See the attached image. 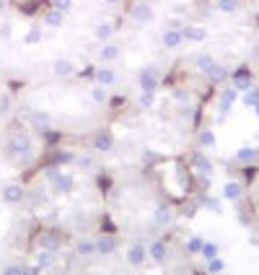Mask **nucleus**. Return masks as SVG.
<instances>
[{
    "instance_id": "nucleus-1",
    "label": "nucleus",
    "mask_w": 259,
    "mask_h": 275,
    "mask_svg": "<svg viewBox=\"0 0 259 275\" xmlns=\"http://www.w3.org/2000/svg\"><path fill=\"white\" fill-rule=\"evenodd\" d=\"M8 156H19L24 164L32 161V138H29L26 130H13L11 132V141H8Z\"/></svg>"
},
{
    "instance_id": "nucleus-2",
    "label": "nucleus",
    "mask_w": 259,
    "mask_h": 275,
    "mask_svg": "<svg viewBox=\"0 0 259 275\" xmlns=\"http://www.w3.org/2000/svg\"><path fill=\"white\" fill-rule=\"evenodd\" d=\"M138 83H140V88H143V91H150V94H153V91L158 88V83H161V73H158V68H156V65L143 68V70H140Z\"/></svg>"
},
{
    "instance_id": "nucleus-3",
    "label": "nucleus",
    "mask_w": 259,
    "mask_h": 275,
    "mask_svg": "<svg viewBox=\"0 0 259 275\" xmlns=\"http://www.w3.org/2000/svg\"><path fill=\"white\" fill-rule=\"evenodd\" d=\"M192 164H194V169L200 177H212V172H215V166H212V161L202 154V151H197V154L192 156Z\"/></svg>"
},
{
    "instance_id": "nucleus-4",
    "label": "nucleus",
    "mask_w": 259,
    "mask_h": 275,
    "mask_svg": "<svg viewBox=\"0 0 259 275\" xmlns=\"http://www.w3.org/2000/svg\"><path fill=\"white\" fill-rule=\"evenodd\" d=\"M132 21H138V24H148V21H153V6L145 3V0H140V3L132 8Z\"/></svg>"
},
{
    "instance_id": "nucleus-5",
    "label": "nucleus",
    "mask_w": 259,
    "mask_h": 275,
    "mask_svg": "<svg viewBox=\"0 0 259 275\" xmlns=\"http://www.w3.org/2000/svg\"><path fill=\"white\" fill-rule=\"evenodd\" d=\"M236 161H241V164H259V148L256 146L236 148Z\"/></svg>"
},
{
    "instance_id": "nucleus-6",
    "label": "nucleus",
    "mask_w": 259,
    "mask_h": 275,
    "mask_svg": "<svg viewBox=\"0 0 259 275\" xmlns=\"http://www.w3.org/2000/svg\"><path fill=\"white\" fill-rule=\"evenodd\" d=\"M181 37H184L187 42H205L207 39V29L187 24V26H181Z\"/></svg>"
},
{
    "instance_id": "nucleus-7",
    "label": "nucleus",
    "mask_w": 259,
    "mask_h": 275,
    "mask_svg": "<svg viewBox=\"0 0 259 275\" xmlns=\"http://www.w3.org/2000/svg\"><path fill=\"white\" fill-rule=\"evenodd\" d=\"M241 195H243V187L238 185V182H225L223 190H220V197H223V200H228V203L241 200Z\"/></svg>"
},
{
    "instance_id": "nucleus-8",
    "label": "nucleus",
    "mask_w": 259,
    "mask_h": 275,
    "mask_svg": "<svg viewBox=\"0 0 259 275\" xmlns=\"http://www.w3.org/2000/svg\"><path fill=\"white\" fill-rule=\"evenodd\" d=\"M215 63H218V60L212 57L210 52H200V55H194V65H197V70L205 73V75L212 70V65H215Z\"/></svg>"
},
{
    "instance_id": "nucleus-9",
    "label": "nucleus",
    "mask_w": 259,
    "mask_h": 275,
    "mask_svg": "<svg viewBox=\"0 0 259 275\" xmlns=\"http://www.w3.org/2000/svg\"><path fill=\"white\" fill-rule=\"evenodd\" d=\"M50 182L55 185V190H57V192H70V190H73V185H75L73 177H70V174H63V172H57Z\"/></svg>"
},
{
    "instance_id": "nucleus-10",
    "label": "nucleus",
    "mask_w": 259,
    "mask_h": 275,
    "mask_svg": "<svg viewBox=\"0 0 259 275\" xmlns=\"http://www.w3.org/2000/svg\"><path fill=\"white\" fill-rule=\"evenodd\" d=\"M145 254H148V249H145V247H140V244H132V247L127 249V262L138 267V265H143V262H145Z\"/></svg>"
},
{
    "instance_id": "nucleus-11",
    "label": "nucleus",
    "mask_w": 259,
    "mask_h": 275,
    "mask_svg": "<svg viewBox=\"0 0 259 275\" xmlns=\"http://www.w3.org/2000/svg\"><path fill=\"white\" fill-rule=\"evenodd\" d=\"M3 200L6 203H21L24 200V187H19V185H6L3 187Z\"/></svg>"
},
{
    "instance_id": "nucleus-12",
    "label": "nucleus",
    "mask_w": 259,
    "mask_h": 275,
    "mask_svg": "<svg viewBox=\"0 0 259 275\" xmlns=\"http://www.w3.org/2000/svg\"><path fill=\"white\" fill-rule=\"evenodd\" d=\"M181 42H184V37H181V29H169V32H163V47L176 50Z\"/></svg>"
},
{
    "instance_id": "nucleus-13",
    "label": "nucleus",
    "mask_w": 259,
    "mask_h": 275,
    "mask_svg": "<svg viewBox=\"0 0 259 275\" xmlns=\"http://www.w3.org/2000/svg\"><path fill=\"white\" fill-rule=\"evenodd\" d=\"M197 143H200L202 148H215V146H218V135H215V130L202 127L200 135H197Z\"/></svg>"
},
{
    "instance_id": "nucleus-14",
    "label": "nucleus",
    "mask_w": 259,
    "mask_h": 275,
    "mask_svg": "<svg viewBox=\"0 0 259 275\" xmlns=\"http://www.w3.org/2000/svg\"><path fill=\"white\" fill-rule=\"evenodd\" d=\"M94 148L96 151H112L114 148V138L109 135V132H96V138H94Z\"/></svg>"
},
{
    "instance_id": "nucleus-15",
    "label": "nucleus",
    "mask_w": 259,
    "mask_h": 275,
    "mask_svg": "<svg viewBox=\"0 0 259 275\" xmlns=\"http://www.w3.org/2000/svg\"><path fill=\"white\" fill-rule=\"evenodd\" d=\"M171 218H174V213H171V208H166V205H158V208H156V213H153L156 226H169V223H171Z\"/></svg>"
},
{
    "instance_id": "nucleus-16",
    "label": "nucleus",
    "mask_w": 259,
    "mask_h": 275,
    "mask_svg": "<svg viewBox=\"0 0 259 275\" xmlns=\"http://www.w3.org/2000/svg\"><path fill=\"white\" fill-rule=\"evenodd\" d=\"M96 244V252L99 254H112L114 249H117V239L114 236H101L99 241H94Z\"/></svg>"
},
{
    "instance_id": "nucleus-17",
    "label": "nucleus",
    "mask_w": 259,
    "mask_h": 275,
    "mask_svg": "<svg viewBox=\"0 0 259 275\" xmlns=\"http://www.w3.org/2000/svg\"><path fill=\"white\" fill-rule=\"evenodd\" d=\"M148 254L153 257V262L163 265L166 262V244L163 241H153V244H150V249H148Z\"/></svg>"
},
{
    "instance_id": "nucleus-18",
    "label": "nucleus",
    "mask_w": 259,
    "mask_h": 275,
    "mask_svg": "<svg viewBox=\"0 0 259 275\" xmlns=\"http://www.w3.org/2000/svg\"><path fill=\"white\" fill-rule=\"evenodd\" d=\"M39 249L57 252V249H60V236H57V234H44V236H39Z\"/></svg>"
},
{
    "instance_id": "nucleus-19",
    "label": "nucleus",
    "mask_w": 259,
    "mask_h": 275,
    "mask_svg": "<svg viewBox=\"0 0 259 275\" xmlns=\"http://www.w3.org/2000/svg\"><path fill=\"white\" fill-rule=\"evenodd\" d=\"M44 24H47V26H52V29H60V26L65 24V13L52 8V11H47V16H44Z\"/></svg>"
},
{
    "instance_id": "nucleus-20",
    "label": "nucleus",
    "mask_w": 259,
    "mask_h": 275,
    "mask_svg": "<svg viewBox=\"0 0 259 275\" xmlns=\"http://www.w3.org/2000/svg\"><path fill=\"white\" fill-rule=\"evenodd\" d=\"M114 81H117L114 70H109V68H99V70H96V83H99V86L106 88V86H112Z\"/></svg>"
},
{
    "instance_id": "nucleus-21",
    "label": "nucleus",
    "mask_w": 259,
    "mask_h": 275,
    "mask_svg": "<svg viewBox=\"0 0 259 275\" xmlns=\"http://www.w3.org/2000/svg\"><path fill=\"white\" fill-rule=\"evenodd\" d=\"M215 8L220 13H228V16H233V13L241 8V0H215Z\"/></svg>"
},
{
    "instance_id": "nucleus-22",
    "label": "nucleus",
    "mask_w": 259,
    "mask_h": 275,
    "mask_svg": "<svg viewBox=\"0 0 259 275\" xmlns=\"http://www.w3.org/2000/svg\"><path fill=\"white\" fill-rule=\"evenodd\" d=\"M52 70H55V75H73L75 73V65L70 63V60H55Z\"/></svg>"
},
{
    "instance_id": "nucleus-23",
    "label": "nucleus",
    "mask_w": 259,
    "mask_h": 275,
    "mask_svg": "<svg viewBox=\"0 0 259 275\" xmlns=\"http://www.w3.org/2000/svg\"><path fill=\"white\" fill-rule=\"evenodd\" d=\"M37 265H39L42 270L52 267V265H55V252H50V249H39V252H37Z\"/></svg>"
},
{
    "instance_id": "nucleus-24",
    "label": "nucleus",
    "mask_w": 259,
    "mask_h": 275,
    "mask_svg": "<svg viewBox=\"0 0 259 275\" xmlns=\"http://www.w3.org/2000/svg\"><path fill=\"white\" fill-rule=\"evenodd\" d=\"M32 122H34V127L37 130H47L50 127V122H52V117L47 114V112H32Z\"/></svg>"
},
{
    "instance_id": "nucleus-25",
    "label": "nucleus",
    "mask_w": 259,
    "mask_h": 275,
    "mask_svg": "<svg viewBox=\"0 0 259 275\" xmlns=\"http://www.w3.org/2000/svg\"><path fill=\"white\" fill-rule=\"evenodd\" d=\"M200 254H202L205 259L218 257V254H220V244H218V241H202V249H200Z\"/></svg>"
},
{
    "instance_id": "nucleus-26",
    "label": "nucleus",
    "mask_w": 259,
    "mask_h": 275,
    "mask_svg": "<svg viewBox=\"0 0 259 275\" xmlns=\"http://www.w3.org/2000/svg\"><path fill=\"white\" fill-rule=\"evenodd\" d=\"M99 57L104 60V63H112V60L119 57V47H114V44H104V47L99 50Z\"/></svg>"
},
{
    "instance_id": "nucleus-27",
    "label": "nucleus",
    "mask_w": 259,
    "mask_h": 275,
    "mask_svg": "<svg viewBox=\"0 0 259 275\" xmlns=\"http://www.w3.org/2000/svg\"><path fill=\"white\" fill-rule=\"evenodd\" d=\"M207 272L210 275H218V272H225V259L218 254V257H212V259H207Z\"/></svg>"
},
{
    "instance_id": "nucleus-28",
    "label": "nucleus",
    "mask_w": 259,
    "mask_h": 275,
    "mask_svg": "<svg viewBox=\"0 0 259 275\" xmlns=\"http://www.w3.org/2000/svg\"><path fill=\"white\" fill-rule=\"evenodd\" d=\"M114 34V29H112V24H99L96 29H94V37L99 39V42H106V39H109Z\"/></svg>"
},
{
    "instance_id": "nucleus-29",
    "label": "nucleus",
    "mask_w": 259,
    "mask_h": 275,
    "mask_svg": "<svg viewBox=\"0 0 259 275\" xmlns=\"http://www.w3.org/2000/svg\"><path fill=\"white\" fill-rule=\"evenodd\" d=\"M24 42H26V44H39V42H42V29H39V26H32V29L26 32Z\"/></svg>"
},
{
    "instance_id": "nucleus-30",
    "label": "nucleus",
    "mask_w": 259,
    "mask_h": 275,
    "mask_svg": "<svg viewBox=\"0 0 259 275\" xmlns=\"http://www.w3.org/2000/svg\"><path fill=\"white\" fill-rule=\"evenodd\" d=\"M75 252H78L81 257H88V254H94V252H96V244H94V241H78Z\"/></svg>"
},
{
    "instance_id": "nucleus-31",
    "label": "nucleus",
    "mask_w": 259,
    "mask_h": 275,
    "mask_svg": "<svg viewBox=\"0 0 259 275\" xmlns=\"http://www.w3.org/2000/svg\"><path fill=\"white\" fill-rule=\"evenodd\" d=\"M202 236H189L187 239V252H192V254H200V249H202Z\"/></svg>"
},
{
    "instance_id": "nucleus-32",
    "label": "nucleus",
    "mask_w": 259,
    "mask_h": 275,
    "mask_svg": "<svg viewBox=\"0 0 259 275\" xmlns=\"http://www.w3.org/2000/svg\"><path fill=\"white\" fill-rule=\"evenodd\" d=\"M153 94H150V91H143V94H140V99H138V104L140 106H145V109H150V106H153Z\"/></svg>"
},
{
    "instance_id": "nucleus-33",
    "label": "nucleus",
    "mask_w": 259,
    "mask_h": 275,
    "mask_svg": "<svg viewBox=\"0 0 259 275\" xmlns=\"http://www.w3.org/2000/svg\"><path fill=\"white\" fill-rule=\"evenodd\" d=\"M91 99H94L96 104H104V101H106V91H104V86H96L94 91H91Z\"/></svg>"
},
{
    "instance_id": "nucleus-34",
    "label": "nucleus",
    "mask_w": 259,
    "mask_h": 275,
    "mask_svg": "<svg viewBox=\"0 0 259 275\" xmlns=\"http://www.w3.org/2000/svg\"><path fill=\"white\" fill-rule=\"evenodd\" d=\"M52 8H55V11H63V13H68V11L73 8V0H52Z\"/></svg>"
},
{
    "instance_id": "nucleus-35",
    "label": "nucleus",
    "mask_w": 259,
    "mask_h": 275,
    "mask_svg": "<svg viewBox=\"0 0 259 275\" xmlns=\"http://www.w3.org/2000/svg\"><path fill=\"white\" fill-rule=\"evenodd\" d=\"M11 112V96H0V114H8Z\"/></svg>"
},
{
    "instance_id": "nucleus-36",
    "label": "nucleus",
    "mask_w": 259,
    "mask_h": 275,
    "mask_svg": "<svg viewBox=\"0 0 259 275\" xmlns=\"http://www.w3.org/2000/svg\"><path fill=\"white\" fill-rule=\"evenodd\" d=\"M3 275H26V270H24V267H19V265H11V267H6V270H3Z\"/></svg>"
},
{
    "instance_id": "nucleus-37",
    "label": "nucleus",
    "mask_w": 259,
    "mask_h": 275,
    "mask_svg": "<svg viewBox=\"0 0 259 275\" xmlns=\"http://www.w3.org/2000/svg\"><path fill=\"white\" fill-rule=\"evenodd\" d=\"M78 166H81V169H91V166H94V159H91V156H81Z\"/></svg>"
},
{
    "instance_id": "nucleus-38",
    "label": "nucleus",
    "mask_w": 259,
    "mask_h": 275,
    "mask_svg": "<svg viewBox=\"0 0 259 275\" xmlns=\"http://www.w3.org/2000/svg\"><path fill=\"white\" fill-rule=\"evenodd\" d=\"M44 197H47V195H44V190H37L32 195V200H34V205H39V203H44Z\"/></svg>"
},
{
    "instance_id": "nucleus-39",
    "label": "nucleus",
    "mask_w": 259,
    "mask_h": 275,
    "mask_svg": "<svg viewBox=\"0 0 259 275\" xmlns=\"http://www.w3.org/2000/svg\"><path fill=\"white\" fill-rule=\"evenodd\" d=\"M11 32H13V29H11V24H8V21H6L3 26H0V37H6V39H8V37H11Z\"/></svg>"
},
{
    "instance_id": "nucleus-40",
    "label": "nucleus",
    "mask_w": 259,
    "mask_h": 275,
    "mask_svg": "<svg viewBox=\"0 0 259 275\" xmlns=\"http://www.w3.org/2000/svg\"><path fill=\"white\" fill-rule=\"evenodd\" d=\"M174 99H176V101H184V99H187V91H181V88H179L176 94H174Z\"/></svg>"
},
{
    "instance_id": "nucleus-41",
    "label": "nucleus",
    "mask_w": 259,
    "mask_h": 275,
    "mask_svg": "<svg viewBox=\"0 0 259 275\" xmlns=\"http://www.w3.org/2000/svg\"><path fill=\"white\" fill-rule=\"evenodd\" d=\"M39 272H42V267H39V265H37V262H34V265H32V267H29V275H39Z\"/></svg>"
},
{
    "instance_id": "nucleus-42",
    "label": "nucleus",
    "mask_w": 259,
    "mask_h": 275,
    "mask_svg": "<svg viewBox=\"0 0 259 275\" xmlns=\"http://www.w3.org/2000/svg\"><path fill=\"white\" fill-rule=\"evenodd\" d=\"M104 3H109V6H114V3H119V0H104Z\"/></svg>"
},
{
    "instance_id": "nucleus-43",
    "label": "nucleus",
    "mask_w": 259,
    "mask_h": 275,
    "mask_svg": "<svg viewBox=\"0 0 259 275\" xmlns=\"http://www.w3.org/2000/svg\"><path fill=\"white\" fill-rule=\"evenodd\" d=\"M6 8V0H0V11H3Z\"/></svg>"
},
{
    "instance_id": "nucleus-44",
    "label": "nucleus",
    "mask_w": 259,
    "mask_h": 275,
    "mask_svg": "<svg viewBox=\"0 0 259 275\" xmlns=\"http://www.w3.org/2000/svg\"><path fill=\"white\" fill-rule=\"evenodd\" d=\"M218 275H231V272H218Z\"/></svg>"
}]
</instances>
